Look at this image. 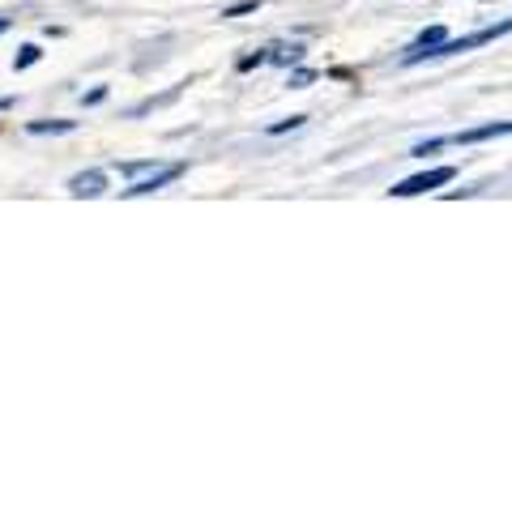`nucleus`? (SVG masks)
Masks as SVG:
<instances>
[{
  "label": "nucleus",
  "mask_w": 512,
  "mask_h": 512,
  "mask_svg": "<svg viewBox=\"0 0 512 512\" xmlns=\"http://www.w3.org/2000/svg\"><path fill=\"white\" fill-rule=\"evenodd\" d=\"M35 60H39V47H35V43H26V47H22V56L13 60V64H18V69H30Z\"/></svg>",
  "instance_id": "nucleus-9"
},
{
  "label": "nucleus",
  "mask_w": 512,
  "mask_h": 512,
  "mask_svg": "<svg viewBox=\"0 0 512 512\" xmlns=\"http://www.w3.org/2000/svg\"><path fill=\"white\" fill-rule=\"evenodd\" d=\"M448 39V30L444 26H431V30H423V35L419 39H414L410 47H406V56H402V64H423V56L431 52V47H436V43H444Z\"/></svg>",
  "instance_id": "nucleus-3"
},
{
  "label": "nucleus",
  "mask_w": 512,
  "mask_h": 512,
  "mask_svg": "<svg viewBox=\"0 0 512 512\" xmlns=\"http://www.w3.org/2000/svg\"><path fill=\"white\" fill-rule=\"evenodd\" d=\"M512 133V120H495V124H483V128H466V133L448 137L457 146H474V141H491V137H508Z\"/></svg>",
  "instance_id": "nucleus-4"
},
{
  "label": "nucleus",
  "mask_w": 512,
  "mask_h": 512,
  "mask_svg": "<svg viewBox=\"0 0 512 512\" xmlns=\"http://www.w3.org/2000/svg\"><path fill=\"white\" fill-rule=\"evenodd\" d=\"M261 0H244V5H231V9H222V18H239V13H252Z\"/></svg>",
  "instance_id": "nucleus-11"
},
{
  "label": "nucleus",
  "mask_w": 512,
  "mask_h": 512,
  "mask_svg": "<svg viewBox=\"0 0 512 512\" xmlns=\"http://www.w3.org/2000/svg\"><path fill=\"white\" fill-rule=\"evenodd\" d=\"M77 128V120H35L26 128V133H35V137H43V133H73Z\"/></svg>",
  "instance_id": "nucleus-8"
},
{
  "label": "nucleus",
  "mask_w": 512,
  "mask_h": 512,
  "mask_svg": "<svg viewBox=\"0 0 512 512\" xmlns=\"http://www.w3.org/2000/svg\"><path fill=\"white\" fill-rule=\"evenodd\" d=\"M9 107H13V103H9V99H0V111H9Z\"/></svg>",
  "instance_id": "nucleus-13"
},
{
  "label": "nucleus",
  "mask_w": 512,
  "mask_h": 512,
  "mask_svg": "<svg viewBox=\"0 0 512 512\" xmlns=\"http://www.w3.org/2000/svg\"><path fill=\"white\" fill-rule=\"evenodd\" d=\"M440 146H444V137H431V141H423V146H414L410 154H414V158H427V154H436Z\"/></svg>",
  "instance_id": "nucleus-10"
},
{
  "label": "nucleus",
  "mask_w": 512,
  "mask_h": 512,
  "mask_svg": "<svg viewBox=\"0 0 512 512\" xmlns=\"http://www.w3.org/2000/svg\"><path fill=\"white\" fill-rule=\"evenodd\" d=\"M265 60H274V64H295V60H303V43H278V47H269Z\"/></svg>",
  "instance_id": "nucleus-7"
},
{
  "label": "nucleus",
  "mask_w": 512,
  "mask_h": 512,
  "mask_svg": "<svg viewBox=\"0 0 512 512\" xmlns=\"http://www.w3.org/2000/svg\"><path fill=\"white\" fill-rule=\"evenodd\" d=\"M5 26H9V22H5V18H0V30H5Z\"/></svg>",
  "instance_id": "nucleus-14"
},
{
  "label": "nucleus",
  "mask_w": 512,
  "mask_h": 512,
  "mask_svg": "<svg viewBox=\"0 0 512 512\" xmlns=\"http://www.w3.org/2000/svg\"><path fill=\"white\" fill-rule=\"evenodd\" d=\"M512 35V18L504 22H495V26H483V30H474V35H461V39H444L436 43L423 60H444V56H461V52H474V47H483V43H495V39H504Z\"/></svg>",
  "instance_id": "nucleus-1"
},
{
  "label": "nucleus",
  "mask_w": 512,
  "mask_h": 512,
  "mask_svg": "<svg viewBox=\"0 0 512 512\" xmlns=\"http://www.w3.org/2000/svg\"><path fill=\"white\" fill-rule=\"evenodd\" d=\"M103 188H107L103 171H82V175H73V180H69L73 197H103Z\"/></svg>",
  "instance_id": "nucleus-5"
},
{
  "label": "nucleus",
  "mask_w": 512,
  "mask_h": 512,
  "mask_svg": "<svg viewBox=\"0 0 512 512\" xmlns=\"http://www.w3.org/2000/svg\"><path fill=\"white\" fill-rule=\"evenodd\" d=\"M180 171H184V167H163L158 175H150V180H137L133 188L124 192V197H146V192H158L163 184H171V180H175V175H180Z\"/></svg>",
  "instance_id": "nucleus-6"
},
{
  "label": "nucleus",
  "mask_w": 512,
  "mask_h": 512,
  "mask_svg": "<svg viewBox=\"0 0 512 512\" xmlns=\"http://www.w3.org/2000/svg\"><path fill=\"white\" fill-rule=\"evenodd\" d=\"M303 120H308V116H291V120H282V124H274V128H269V133H274V137H278V133H286V128H299Z\"/></svg>",
  "instance_id": "nucleus-12"
},
{
  "label": "nucleus",
  "mask_w": 512,
  "mask_h": 512,
  "mask_svg": "<svg viewBox=\"0 0 512 512\" xmlns=\"http://www.w3.org/2000/svg\"><path fill=\"white\" fill-rule=\"evenodd\" d=\"M453 167H431V171H423V175H410V180H402L397 188H389V197H419V192H431V188H440V184H448L453 180Z\"/></svg>",
  "instance_id": "nucleus-2"
}]
</instances>
